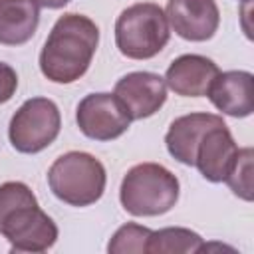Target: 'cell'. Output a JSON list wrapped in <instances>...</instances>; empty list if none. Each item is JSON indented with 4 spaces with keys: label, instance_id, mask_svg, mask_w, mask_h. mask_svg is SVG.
Returning <instances> with one entry per match:
<instances>
[{
    "label": "cell",
    "instance_id": "5bb4252c",
    "mask_svg": "<svg viewBox=\"0 0 254 254\" xmlns=\"http://www.w3.org/2000/svg\"><path fill=\"white\" fill-rule=\"evenodd\" d=\"M38 6L32 0H0V44L22 46L36 34Z\"/></svg>",
    "mask_w": 254,
    "mask_h": 254
},
{
    "label": "cell",
    "instance_id": "9c48e42d",
    "mask_svg": "<svg viewBox=\"0 0 254 254\" xmlns=\"http://www.w3.org/2000/svg\"><path fill=\"white\" fill-rule=\"evenodd\" d=\"M125 105L131 119L155 115L167 101L165 77L153 71H131L115 83L113 91Z\"/></svg>",
    "mask_w": 254,
    "mask_h": 254
},
{
    "label": "cell",
    "instance_id": "52a82bcc",
    "mask_svg": "<svg viewBox=\"0 0 254 254\" xmlns=\"http://www.w3.org/2000/svg\"><path fill=\"white\" fill-rule=\"evenodd\" d=\"M75 121L79 131L95 141H111L121 137L129 125L131 117L115 93H89L75 109Z\"/></svg>",
    "mask_w": 254,
    "mask_h": 254
},
{
    "label": "cell",
    "instance_id": "ba28073f",
    "mask_svg": "<svg viewBox=\"0 0 254 254\" xmlns=\"http://www.w3.org/2000/svg\"><path fill=\"white\" fill-rule=\"evenodd\" d=\"M169 28L189 42H206L220 24V12L214 0H169L165 10Z\"/></svg>",
    "mask_w": 254,
    "mask_h": 254
},
{
    "label": "cell",
    "instance_id": "30bf717a",
    "mask_svg": "<svg viewBox=\"0 0 254 254\" xmlns=\"http://www.w3.org/2000/svg\"><path fill=\"white\" fill-rule=\"evenodd\" d=\"M238 157V145L234 143L232 133L226 123L210 127L194 153V167L210 183H222L232 171Z\"/></svg>",
    "mask_w": 254,
    "mask_h": 254
},
{
    "label": "cell",
    "instance_id": "5b68a950",
    "mask_svg": "<svg viewBox=\"0 0 254 254\" xmlns=\"http://www.w3.org/2000/svg\"><path fill=\"white\" fill-rule=\"evenodd\" d=\"M171 38L167 16L159 4L139 2L125 8L115 22V44L129 60L155 58Z\"/></svg>",
    "mask_w": 254,
    "mask_h": 254
},
{
    "label": "cell",
    "instance_id": "7a4b0ae2",
    "mask_svg": "<svg viewBox=\"0 0 254 254\" xmlns=\"http://www.w3.org/2000/svg\"><path fill=\"white\" fill-rule=\"evenodd\" d=\"M0 234L10 252H46L58 240V226L26 183L8 181L0 185Z\"/></svg>",
    "mask_w": 254,
    "mask_h": 254
},
{
    "label": "cell",
    "instance_id": "ffe728a7",
    "mask_svg": "<svg viewBox=\"0 0 254 254\" xmlns=\"http://www.w3.org/2000/svg\"><path fill=\"white\" fill-rule=\"evenodd\" d=\"M242 2H248V0H242Z\"/></svg>",
    "mask_w": 254,
    "mask_h": 254
},
{
    "label": "cell",
    "instance_id": "4fadbf2b",
    "mask_svg": "<svg viewBox=\"0 0 254 254\" xmlns=\"http://www.w3.org/2000/svg\"><path fill=\"white\" fill-rule=\"evenodd\" d=\"M220 123H224L222 117L214 113H189L177 117L169 125V131L165 135V145L169 155L183 165H194V153L202 135L210 127Z\"/></svg>",
    "mask_w": 254,
    "mask_h": 254
},
{
    "label": "cell",
    "instance_id": "e0dca14e",
    "mask_svg": "<svg viewBox=\"0 0 254 254\" xmlns=\"http://www.w3.org/2000/svg\"><path fill=\"white\" fill-rule=\"evenodd\" d=\"M252 149L250 147H244V149H238V157H236V163L232 167V171L228 173V177L224 179V183L230 187V190L244 198V200H252Z\"/></svg>",
    "mask_w": 254,
    "mask_h": 254
},
{
    "label": "cell",
    "instance_id": "9a60e30c",
    "mask_svg": "<svg viewBox=\"0 0 254 254\" xmlns=\"http://www.w3.org/2000/svg\"><path fill=\"white\" fill-rule=\"evenodd\" d=\"M204 246V240L192 232L190 228H181V226H169L151 232L149 242H147V252L151 254H192L200 252Z\"/></svg>",
    "mask_w": 254,
    "mask_h": 254
},
{
    "label": "cell",
    "instance_id": "2e32d148",
    "mask_svg": "<svg viewBox=\"0 0 254 254\" xmlns=\"http://www.w3.org/2000/svg\"><path fill=\"white\" fill-rule=\"evenodd\" d=\"M151 228L135 224V222H127L121 228H117V232L111 236L109 244H107V252L111 254H143L147 252V242L151 236Z\"/></svg>",
    "mask_w": 254,
    "mask_h": 254
},
{
    "label": "cell",
    "instance_id": "277c9868",
    "mask_svg": "<svg viewBox=\"0 0 254 254\" xmlns=\"http://www.w3.org/2000/svg\"><path fill=\"white\" fill-rule=\"evenodd\" d=\"M107 175L99 159L83 151H69L58 157L48 171L52 192L71 206H89L105 190Z\"/></svg>",
    "mask_w": 254,
    "mask_h": 254
},
{
    "label": "cell",
    "instance_id": "d6986e66",
    "mask_svg": "<svg viewBox=\"0 0 254 254\" xmlns=\"http://www.w3.org/2000/svg\"><path fill=\"white\" fill-rule=\"evenodd\" d=\"M38 8H50V10H58V8H64L67 2L71 0H32Z\"/></svg>",
    "mask_w": 254,
    "mask_h": 254
},
{
    "label": "cell",
    "instance_id": "8992f818",
    "mask_svg": "<svg viewBox=\"0 0 254 254\" xmlns=\"http://www.w3.org/2000/svg\"><path fill=\"white\" fill-rule=\"evenodd\" d=\"M62 129V115L58 105L48 97L26 99L12 115L8 137L16 151L34 155L50 147Z\"/></svg>",
    "mask_w": 254,
    "mask_h": 254
},
{
    "label": "cell",
    "instance_id": "7c38bea8",
    "mask_svg": "<svg viewBox=\"0 0 254 254\" xmlns=\"http://www.w3.org/2000/svg\"><path fill=\"white\" fill-rule=\"evenodd\" d=\"M220 73L218 65L206 56L185 54L171 62L165 73V83L183 97L206 95L212 79Z\"/></svg>",
    "mask_w": 254,
    "mask_h": 254
},
{
    "label": "cell",
    "instance_id": "6da1fadb",
    "mask_svg": "<svg viewBox=\"0 0 254 254\" xmlns=\"http://www.w3.org/2000/svg\"><path fill=\"white\" fill-rule=\"evenodd\" d=\"M99 44V28L83 14H64L56 20L42 52L40 69L54 83H73L87 69Z\"/></svg>",
    "mask_w": 254,
    "mask_h": 254
},
{
    "label": "cell",
    "instance_id": "ac0fdd59",
    "mask_svg": "<svg viewBox=\"0 0 254 254\" xmlns=\"http://www.w3.org/2000/svg\"><path fill=\"white\" fill-rule=\"evenodd\" d=\"M18 89V75L12 65L0 62V103H6L14 97Z\"/></svg>",
    "mask_w": 254,
    "mask_h": 254
},
{
    "label": "cell",
    "instance_id": "3957f363",
    "mask_svg": "<svg viewBox=\"0 0 254 254\" xmlns=\"http://www.w3.org/2000/svg\"><path fill=\"white\" fill-rule=\"evenodd\" d=\"M179 190V179L167 167L159 163H141L125 173L119 200L133 216H159L177 204Z\"/></svg>",
    "mask_w": 254,
    "mask_h": 254
},
{
    "label": "cell",
    "instance_id": "8fae6325",
    "mask_svg": "<svg viewBox=\"0 0 254 254\" xmlns=\"http://www.w3.org/2000/svg\"><path fill=\"white\" fill-rule=\"evenodd\" d=\"M212 105L230 117H248L254 111V75L244 69L218 73L208 91Z\"/></svg>",
    "mask_w": 254,
    "mask_h": 254
}]
</instances>
